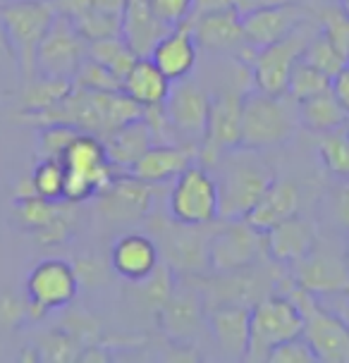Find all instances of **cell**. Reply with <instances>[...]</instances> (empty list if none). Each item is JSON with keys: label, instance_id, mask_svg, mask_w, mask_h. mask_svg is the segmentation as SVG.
I'll return each instance as SVG.
<instances>
[{"label": "cell", "instance_id": "1", "mask_svg": "<svg viewBox=\"0 0 349 363\" xmlns=\"http://www.w3.org/2000/svg\"><path fill=\"white\" fill-rule=\"evenodd\" d=\"M141 113L144 108L129 99L125 91H89L72 84V91L55 106L31 113L17 110L12 120L36 129L46 125H70L77 132L106 139L118 127L141 118Z\"/></svg>", "mask_w": 349, "mask_h": 363}, {"label": "cell", "instance_id": "2", "mask_svg": "<svg viewBox=\"0 0 349 363\" xmlns=\"http://www.w3.org/2000/svg\"><path fill=\"white\" fill-rule=\"evenodd\" d=\"M213 167L221 199V220H239L258 203V199L275 182L273 167L261 151L237 146L223 153Z\"/></svg>", "mask_w": 349, "mask_h": 363}, {"label": "cell", "instance_id": "3", "mask_svg": "<svg viewBox=\"0 0 349 363\" xmlns=\"http://www.w3.org/2000/svg\"><path fill=\"white\" fill-rule=\"evenodd\" d=\"M299 125V103L292 96H270L251 86L242 101V141L239 146L266 151L282 146Z\"/></svg>", "mask_w": 349, "mask_h": 363}, {"label": "cell", "instance_id": "4", "mask_svg": "<svg viewBox=\"0 0 349 363\" xmlns=\"http://www.w3.org/2000/svg\"><path fill=\"white\" fill-rule=\"evenodd\" d=\"M277 291L287 294L304 315L301 337L314 349L318 363H349V325L342 318L323 306V301L311 291L301 289L292 277L282 275Z\"/></svg>", "mask_w": 349, "mask_h": 363}, {"label": "cell", "instance_id": "5", "mask_svg": "<svg viewBox=\"0 0 349 363\" xmlns=\"http://www.w3.org/2000/svg\"><path fill=\"white\" fill-rule=\"evenodd\" d=\"M221 223V220H218ZM218 223L211 225H184L170 216H156L148 223L153 239L158 244L160 261L177 277H204L211 272V237Z\"/></svg>", "mask_w": 349, "mask_h": 363}, {"label": "cell", "instance_id": "6", "mask_svg": "<svg viewBox=\"0 0 349 363\" xmlns=\"http://www.w3.org/2000/svg\"><path fill=\"white\" fill-rule=\"evenodd\" d=\"M65 163V191L62 201L84 203L96 199L103 189L111 186L120 170L111 163L101 136L79 132L77 139L62 155Z\"/></svg>", "mask_w": 349, "mask_h": 363}, {"label": "cell", "instance_id": "7", "mask_svg": "<svg viewBox=\"0 0 349 363\" xmlns=\"http://www.w3.org/2000/svg\"><path fill=\"white\" fill-rule=\"evenodd\" d=\"M0 19H3L12 53L17 57L22 82L36 77L38 45L55 19L50 0H10L0 5Z\"/></svg>", "mask_w": 349, "mask_h": 363}, {"label": "cell", "instance_id": "8", "mask_svg": "<svg viewBox=\"0 0 349 363\" xmlns=\"http://www.w3.org/2000/svg\"><path fill=\"white\" fill-rule=\"evenodd\" d=\"M304 330V315L299 306L282 291H273L251 308L249 349L244 361L268 363L270 352L282 342L299 337Z\"/></svg>", "mask_w": 349, "mask_h": 363}, {"label": "cell", "instance_id": "9", "mask_svg": "<svg viewBox=\"0 0 349 363\" xmlns=\"http://www.w3.org/2000/svg\"><path fill=\"white\" fill-rule=\"evenodd\" d=\"M318 31V22L309 24L304 22L301 27H297L292 34H287L280 41L266 45V48H258L247 55L249 69H251V82L254 89L263 91L270 96H282L287 94V82L292 74V67L301 60L304 48L311 41V36Z\"/></svg>", "mask_w": 349, "mask_h": 363}, {"label": "cell", "instance_id": "10", "mask_svg": "<svg viewBox=\"0 0 349 363\" xmlns=\"http://www.w3.org/2000/svg\"><path fill=\"white\" fill-rule=\"evenodd\" d=\"M167 216L184 225H211L221 220L216 177L206 165L194 160L177 177L167 194Z\"/></svg>", "mask_w": 349, "mask_h": 363}, {"label": "cell", "instance_id": "11", "mask_svg": "<svg viewBox=\"0 0 349 363\" xmlns=\"http://www.w3.org/2000/svg\"><path fill=\"white\" fill-rule=\"evenodd\" d=\"M287 275L301 289L316 296H331L349 291V265L345 256V239H316L314 249L301 261L287 268Z\"/></svg>", "mask_w": 349, "mask_h": 363}, {"label": "cell", "instance_id": "12", "mask_svg": "<svg viewBox=\"0 0 349 363\" xmlns=\"http://www.w3.org/2000/svg\"><path fill=\"white\" fill-rule=\"evenodd\" d=\"M79 291L74 265L60 258H48L34 265L27 277V318L43 320L50 311L67 308Z\"/></svg>", "mask_w": 349, "mask_h": 363}, {"label": "cell", "instance_id": "13", "mask_svg": "<svg viewBox=\"0 0 349 363\" xmlns=\"http://www.w3.org/2000/svg\"><path fill=\"white\" fill-rule=\"evenodd\" d=\"M163 108L167 120H170L177 144L192 148L199 155V148H201L206 136V125H209V110H211L209 91L199 82H194L192 77L172 82V89L167 94Z\"/></svg>", "mask_w": 349, "mask_h": 363}, {"label": "cell", "instance_id": "14", "mask_svg": "<svg viewBox=\"0 0 349 363\" xmlns=\"http://www.w3.org/2000/svg\"><path fill=\"white\" fill-rule=\"evenodd\" d=\"M247 86L237 89V84H228L225 89L211 96L209 125H206L204 144L199 148V163L211 167L223 153L232 151L242 141V101Z\"/></svg>", "mask_w": 349, "mask_h": 363}, {"label": "cell", "instance_id": "15", "mask_svg": "<svg viewBox=\"0 0 349 363\" xmlns=\"http://www.w3.org/2000/svg\"><path fill=\"white\" fill-rule=\"evenodd\" d=\"M211 272H228L261 261L266 254V237L247 220H221L211 237Z\"/></svg>", "mask_w": 349, "mask_h": 363}, {"label": "cell", "instance_id": "16", "mask_svg": "<svg viewBox=\"0 0 349 363\" xmlns=\"http://www.w3.org/2000/svg\"><path fill=\"white\" fill-rule=\"evenodd\" d=\"M156 320L160 333L172 342H192L201 335L206 328V303L199 277H177L172 294L158 311Z\"/></svg>", "mask_w": 349, "mask_h": 363}, {"label": "cell", "instance_id": "17", "mask_svg": "<svg viewBox=\"0 0 349 363\" xmlns=\"http://www.w3.org/2000/svg\"><path fill=\"white\" fill-rule=\"evenodd\" d=\"M89 55V41L77 31L74 22L55 15L36 53V74L70 79L77 72L84 57Z\"/></svg>", "mask_w": 349, "mask_h": 363}, {"label": "cell", "instance_id": "18", "mask_svg": "<svg viewBox=\"0 0 349 363\" xmlns=\"http://www.w3.org/2000/svg\"><path fill=\"white\" fill-rule=\"evenodd\" d=\"M153 196H156L153 184H146L129 172H120L111 186L96 196V213L108 223H139L151 216Z\"/></svg>", "mask_w": 349, "mask_h": 363}, {"label": "cell", "instance_id": "19", "mask_svg": "<svg viewBox=\"0 0 349 363\" xmlns=\"http://www.w3.org/2000/svg\"><path fill=\"white\" fill-rule=\"evenodd\" d=\"M304 22H309V10L301 5V0L242 15L244 38H247V45H251L254 50L280 41L287 34H292L297 27H301Z\"/></svg>", "mask_w": 349, "mask_h": 363}, {"label": "cell", "instance_id": "20", "mask_svg": "<svg viewBox=\"0 0 349 363\" xmlns=\"http://www.w3.org/2000/svg\"><path fill=\"white\" fill-rule=\"evenodd\" d=\"M108 265L115 275H120L129 284L146 280L160 265L156 239L151 235H141V232H129V235L118 237L108 254Z\"/></svg>", "mask_w": 349, "mask_h": 363}, {"label": "cell", "instance_id": "21", "mask_svg": "<svg viewBox=\"0 0 349 363\" xmlns=\"http://www.w3.org/2000/svg\"><path fill=\"white\" fill-rule=\"evenodd\" d=\"M249 325L251 308L223 303L206 311V328L216 342L218 352L230 361H244L249 349Z\"/></svg>", "mask_w": 349, "mask_h": 363}, {"label": "cell", "instance_id": "22", "mask_svg": "<svg viewBox=\"0 0 349 363\" xmlns=\"http://www.w3.org/2000/svg\"><path fill=\"white\" fill-rule=\"evenodd\" d=\"M196 36L199 48L209 53H242L247 48V38L242 29V15L235 8L209 12V15L187 19Z\"/></svg>", "mask_w": 349, "mask_h": 363}, {"label": "cell", "instance_id": "23", "mask_svg": "<svg viewBox=\"0 0 349 363\" xmlns=\"http://www.w3.org/2000/svg\"><path fill=\"white\" fill-rule=\"evenodd\" d=\"M199 43L196 36L192 31V24H177L156 43V48L151 50V60L156 62V67L163 72L170 82H179L192 77L199 62Z\"/></svg>", "mask_w": 349, "mask_h": 363}, {"label": "cell", "instance_id": "24", "mask_svg": "<svg viewBox=\"0 0 349 363\" xmlns=\"http://www.w3.org/2000/svg\"><path fill=\"white\" fill-rule=\"evenodd\" d=\"M263 237H266V254L270 261L289 268V265L301 261L314 249L318 232H316L314 223L294 216L285 220V223L270 227Z\"/></svg>", "mask_w": 349, "mask_h": 363}, {"label": "cell", "instance_id": "25", "mask_svg": "<svg viewBox=\"0 0 349 363\" xmlns=\"http://www.w3.org/2000/svg\"><path fill=\"white\" fill-rule=\"evenodd\" d=\"M194 160H199L196 151L179 144H153L148 151L141 155L137 163L132 165L129 174L139 177L146 184L160 186L167 184L184 170L187 165H192Z\"/></svg>", "mask_w": 349, "mask_h": 363}, {"label": "cell", "instance_id": "26", "mask_svg": "<svg viewBox=\"0 0 349 363\" xmlns=\"http://www.w3.org/2000/svg\"><path fill=\"white\" fill-rule=\"evenodd\" d=\"M299 208H301L299 186L289 179H275L266 189V194L258 199V203L247 213L244 220H247L251 227H256L258 232L266 235L270 227L299 216Z\"/></svg>", "mask_w": 349, "mask_h": 363}, {"label": "cell", "instance_id": "27", "mask_svg": "<svg viewBox=\"0 0 349 363\" xmlns=\"http://www.w3.org/2000/svg\"><path fill=\"white\" fill-rule=\"evenodd\" d=\"M172 27L160 22L151 8V0H129L127 10L122 15V38L129 43L139 57H148L156 43Z\"/></svg>", "mask_w": 349, "mask_h": 363}, {"label": "cell", "instance_id": "28", "mask_svg": "<svg viewBox=\"0 0 349 363\" xmlns=\"http://www.w3.org/2000/svg\"><path fill=\"white\" fill-rule=\"evenodd\" d=\"M103 144H106L111 163L118 167L120 172H129L132 165L153 146V134H151V127L146 125V120L137 118V120L127 122V125L118 127L113 134H108L106 139H103Z\"/></svg>", "mask_w": 349, "mask_h": 363}, {"label": "cell", "instance_id": "29", "mask_svg": "<svg viewBox=\"0 0 349 363\" xmlns=\"http://www.w3.org/2000/svg\"><path fill=\"white\" fill-rule=\"evenodd\" d=\"M170 89H172V82L160 72L151 57H139L137 65H134V67L129 69V74L125 77V86H122V91H125L134 103H139L141 108L165 103Z\"/></svg>", "mask_w": 349, "mask_h": 363}, {"label": "cell", "instance_id": "30", "mask_svg": "<svg viewBox=\"0 0 349 363\" xmlns=\"http://www.w3.org/2000/svg\"><path fill=\"white\" fill-rule=\"evenodd\" d=\"M297 103H299V125L311 129V132L323 134V132H331V129L347 125L349 113L340 103L338 96H335L333 86Z\"/></svg>", "mask_w": 349, "mask_h": 363}, {"label": "cell", "instance_id": "31", "mask_svg": "<svg viewBox=\"0 0 349 363\" xmlns=\"http://www.w3.org/2000/svg\"><path fill=\"white\" fill-rule=\"evenodd\" d=\"M72 91V82L70 79H55V77L36 74L31 79L22 82V94H19V110H43L55 106L65 96Z\"/></svg>", "mask_w": 349, "mask_h": 363}, {"label": "cell", "instance_id": "32", "mask_svg": "<svg viewBox=\"0 0 349 363\" xmlns=\"http://www.w3.org/2000/svg\"><path fill=\"white\" fill-rule=\"evenodd\" d=\"M174 282H177V275L160 261V265L146 277V280L134 282V296H137V303L144 311H148L151 315H158V311L163 308L167 296L172 294Z\"/></svg>", "mask_w": 349, "mask_h": 363}, {"label": "cell", "instance_id": "33", "mask_svg": "<svg viewBox=\"0 0 349 363\" xmlns=\"http://www.w3.org/2000/svg\"><path fill=\"white\" fill-rule=\"evenodd\" d=\"M89 57L99 60L101 65H106L113 74H118L122 82L129 74V69L137 65L139 55L129 48V43L122 36H111V38H101V41L89 43Z\"/></svg>", "mask_w": 349, "mask_h": 363}, {"label": "cell", "instance_id": "34", "mask_svg": "<svg viewBox=\"0 0 349 363\" xmlns=\"http://www.w3.org/2000/svg\"><path fill=\"white\" fill-rule=\"evenodd\" d=\"M318 158L333 177L349 179V132L345 125L321 134Z\"/></svg>", "mask_w": 349, "mask_h": 363}, {"label": "cell", "instance_id": "35", "mask_svg": "<svg viewBox=\"0 0 349 363\" xmlns=\"http://www.w3.org/2000/svg\"><path fill=\"white\" fill-rule=\"evenodd\" d=\"M77 227H79V213H77V203H67L62 201L60 211L55 213L53 220L48 225H43L41 230L34 232V242L43 249H53V246L67 244L74 237Z\"/></svg>", "mask_w": 349, "mask_h": 363}, {"label": "cell", "instance_id": "36", "mask_svg": "<svg viewBox=\"0 0 349 363\" xmlns=\"http://www.w3.org/2000/svg\"><path fill=\"white\" fill-rule=\"evenodd\" d=\"M82 349H84L82 340L67 328L48 330V333L41 337V342H38V354H41V361H48V363L79 361Z\"/></svg>", "mask_w": 349, "mask_h": 363}, {"label": "cell", "instance_id": "37", "mask_svg": "<svg viewBox=\"0 0 349 363\" xmlns=\"http://www.w3.org/2000/svg\"><path fill=\"white\" fill-rule=\"evenodd\" d=\"M316 22L318 29L333 41L335 48L349 60V15L342 8V0L338 3H323L316 8Z\"/></svg>", "mask_w": 349, "mask_h": 363}, {"label": "cell", "instance_id": "38", "mask_svg": "<svg viewBox=\"0 0 349 363\" xmlns=\"http://www.w3.org/2000/svg\"><path fill=\"white\" fill-rule=\"evenodd\" d=\"M304 62H309L311 67L321 69L323 74H328L333 79L335 74L340 72L342 67L349 62L345 55L340 53L338 48L333 45V41L328 38L323 31L318 29L316 34L311 36V41H309V45L304 48V55H301Z\"/></svg>", "mask_w": 349, "mask_h": 363}, {"label": "cell", "instance_id": "39", "mask_svg": "<svg viewBox=\"0 0 349 363\" xmlns=\"http://www.w3.org/2000/svg\"><path fill=\"white\" fill-rule=\"evenodd\" d=\"M60 203L62 201H48L43 196H29V199H19L15 201V211H12V216H15L17 225L22 227V230L27 232H38L43 225H48L50 220L57 211H60Z\"/></svg>", "mask_w": 349, "mask_h": 363}, {"label": "cell", "instance_id": "40", "mask_svg": "<svg viewBox=\"0 0 349 363\" xmlns=\"http://www.w3.org/2000/svg\"><path fill=\"white\" fill-rule=\"evenodd\" d=\"M31 184H34L36 196L48 201H62L65 191V163L55 158H41L31 170Z\"/></svg>", "mask_w": 349, "mask_h": 363}, {"label": "cell", "instance_id": "41", "mask_svg": "<svg viewBox=\"0 0 349 363\" xmlns=\"http://www.w3.org/2000/svg\"><path fill=\"white\" fill-rule=\"evenodd\" d=\"M333 86V79L328 74H323L321 69L311 67L309 62L299 60L292 67L287 82V96H292L294 101H304L309 96H316L321 91H328Z\"/></svg>", "mask_w": 349, "mask_h": 363}, {"label": "cell", "instance_id": "42", "mask_svg": "<svg viewBox=\"0 0 349 363\" xmlns=\"http://www.w3.org/2000/svg\"><path fill=\"white\" fill-rule=\"evenodd\" d=\"M72 84L79 89H89V91H122L125 82L120 79L118 74H113L106 65H101L94 57H84L82 65L77 67V72L72 77Z\"/></svg>", "mask_w": 349, "mask_h": 363}, {"label": "cell", "instance_id": "43", "mask_svg": "<svg viewBox=\"0 0 349 363\" xmlns=\"http://www.w3.org/2000/svg\"><path fill=\"white\" fill-rule=\"evenodd\" d=\"M74 27L89 43H92V41H101V38L122 36V17L106 15V12L92 8L87 15H82L77 19Z\"/></svg>", "mask_w": 349, "mask_h": 363}, {"label": "cell", "instance_id": "44", "mask_svg": "<svg viewBox=\"0 0 349 363\" xmlns=\"http://www.w3.org/2000/svg\"><path fill=\"white\" fill-rule=\"evenodd\" d=\"M77 129L70 125H46L41 127L38 134V155L41 158H55L62 160L65 151L70 148V144L77 139Z\"/></svg>", "mask_w": 349, "mask_h": 363}, {"label": "cell", "instance_id": "45", "mask_svg": "<svg viewBox=\"0 0 349 363\" xmlns=\"http://www.w3.org/2000/svg\"><path fill=\"white\" fill-rule=\"evenodd\" d=\"M268 363H318L314 349L304 337H292V340L277 345L268 356Z\"/></svg>", "mask_w": 349, "mask_h": 363}, {"label": "cell", "instance_id": "46", "mask_svg": "<svg viewBox=\"0 0 349 363\" xmlns=\"http://www.w3.org/2000/svg\"><path fill=\"white\" fill-rule=\"evenodd\" d=\"M331 223L342 232H349V179H338L326 199Z\"/></svg>", "mask_w": 349, "mask_h": 363}, {"label": "cell", "instance_id": "47", "mask_svg": "<svg viewBox=\"0 0 349 363\" xmlns=\"http://www.w3.org/2000/svg\"><path fill=\"white\" fill-rule=\"evenodd\" d=\"M151 8L160 22H165L167 27H177L192 17L194 0H151Z\"/></svg>", "mask_w": 349, "mask_h": 363}, {"label": "cell", "instance_id": "48", "mask_svg": "<svg viewBox=\"0 0 349 363\" xmlns=\"http://www.w3.org/2000/svg\"><path fill=\"white\" fill-rule=\"evenodd\" d=\"M27 318V301L17 299L12 291H0V328L15 330L22 325Z\"/></svg>", "mask_w": 349, "mask_h": 363}, {"label": "cell", "instance_id": "49", "mask_svg": "<svg viewBox=\"0 0 349 363\" xmlns=\"http://www.w3.org/2000/svg\"><path fill=\"white\" fill-rule=\"evenodd\" d=\"M55 15L67 17L70 22H77L82 15H87L94 8V0H50Z\"/></svg>", "mask_w": 349, "mask_h": 363}, {"label": "cell", "instance_id": "50", "mask_svg": "<svg viewBox=\"0 0 349 363\" xmlns=\"http://www.w3.org/2000/svg\"><path fill=\"white\" fill-rule=\"evenodd\" d=\"M74 272L79 277V284H99L103 282V268L96 256H84L77 261Z\"/></svg>", "mask_w": 349, "mask_h": 363}, {"label": "cell", "instance_id": "51", "mask_svg": "<svg viewBox=\"0 0 349 363\" xmlns=\"http://www.w3.org/2000/svg\"><path fill=\"white\" fill-rule=\"evenodd\" d=\"M0 72L19 74L17 57L12 53V45L8 41V34H5V27H3V19H0Z\"/></svg>", "mask_w": 349, "mask_h": 363}, {"label": "cell", "instance_id": "52", "mask_svg": "<svg viewBox=\"0 0 349 363\" xmlns=\"http://www.w3.org/2000/svg\"><path fill=\"white\" fill-rule=\"evenodd\" d=\"M333 91H335V96H338L340 103L347 108V113H349V62L333 77Z\"/></svg>", "mask_w": 349, "mask_h": 363}, {"label": "cell", "instance_id": "53", "mask_svg": "<svg viewBox=\"0 0 349 363\" xmlns=\"http://www.w3.org/2000/svg\"><path fill=\"white\" fill-rule=\"evenodd\" d=\"M285 3H297V0H232V5H235L239 15H247V12L261 8H273V5H285Z\"/></svg>", "mask_w": 349, "mask_h": 363}, {"label": "cell", "instance_id": "54", "mask_svg": "<svg viewBox=\"0 0 349 363\" xmlns=\"http://www.w3.org/2000/svg\"><path fill=\"white\" fill-rule=\"evenodd\" d=\"M225 8H235L232 0H194V10L189 19L209 15V12H216V10H225Z\"/></svg>", "mask_w": 349, "mask_h": 363}, {"label": "cell", "instance_id": "55", "mask_svg": "<svg viewBox=\"0 0 349 363\" xmlns=\"http://www.w3.org/2000/svg\"><path fill=\"white\" fill-rule=\"evenodd\" d=\"M127 3L129 0H94V8L106 12V15H113V17H122L127 10Z\"/></svg>", "mask_w": 349, "mask_h": 363}, {"label": "cell", "instance_id": "56", "mask_svg": "<svg viewBox=\"0 0 349 363\" xmlns=\"http://www.w3.org/2000/svg\"><path fill=\"white\" fill-rule=\"evenodd\" d=\"M79 361H84V363H89V361H101V363H106V361H111V356H108L106 349H99V347H84V349H82V354H79Z\"/></svg>", "mask_w": 349, "mask_h": 363}, {"label": "cell", "instance_id": "57", "mask_svg": "<svg viewBox=\"0 0 349 363\" xmlns=\"http://www.w3.org/2000/svg\"><path fill=\"white\" fill-rule=\"evenodd\" d=\"M345 256H347V265H349V232H345Z\"/></svg>", "mask_w": 349, "mask_h": 363}, {"label": "cell", "instance_id": "58", "mask_svg": "<svg viewBox=\"0 0 349 363\" xmlns=\"http://www.w3.org/2000/svg\"><path fill=\"white\" fill-rule=\"evenodd\" d=\"M342 8H345V12L349 15V0H342Z\"/></svg>", "mask_w": 349, "mask_h": 363}, {"label": "cell", "instance_id": "59", "mask_svg": "<svg viewBox=\"0 0 349 363\" xmlns=\"http://www.w3.org/2000/svg\"><path fill=\"white\" fill-rule=\"evenodd\" d=\"M345 127H347V132H349V118H347V125Z\"/></svg>", "mask_w": 349, "mask_h": 363}, {"label": "cell", "instance_id": "60", "mask_svg": "<svg viewBox=\"0 0 349 363\" xmlns=\"http://www.w3.org/2000/svg\"><path fill=\"white\" fill-rule=\"evenodd\" d=\"M3 3H10V0H0V5H3Z\"/></svg>", "mask_w": 349, "mask_h": 363}]
</instances>
